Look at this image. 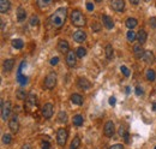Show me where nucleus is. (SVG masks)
<instances>
[{
    "instance_id": "obj_23",
    "label": "nucleus",
    "mask_w": 156,
    "mask_h": 149,
    "mask_svg": "<svg viewBox=\"0 0 156 149\" xmlns=\"http://www.w3.org/2000/svg\"><path fill=\"white\" fill-rule=\"evenodd\" d=\"M71 101L77 106H81L83 104V96L79 95V94H72L71 95Z\"/></svg>"
},
{
    "instance_id": "obj_6",
    "label": "nucleus",
    "mask_w": 156,
    "mask_h": 149,
    "mask_svg": "<svg viewBox=\"0 0 156 149\" xmlns=\"http://www.w3.org/2000/svg\"><path fill=\"white\" fill-rule=\"evenodd\" d=\"M9 128L11 130V132H13V133L18 132V130H19V121H18V116L17 114H13L10 118V120H9Z\"/></svg>"
},
{
    "instance_id": "obj_29",
    "label": "nucleus",
    "mask_w": 156,
    "mask_h": 149,
    "mask_svg": "<svg viewBox=\"0 0 156 149\" xmlns=\"http://www.w3.org/2000/svg\"><path fill=\"white\" fill-rule=\"evenodd\" d=\"M81 145V138L79 137H74L72 141H71V145H70V149H78Z\"/></svg>"
},
{
    "instance_id": "obj_10",
    "label": "nucleus",
    "mask_w": 156,
    "mask_h": 149,
    "mask_svg": "<svg viewBox=\"0 0 156 149\" xmlns=\"http://www.w3.org/2000/svg\"><path fill=\"white\" fill-rule=\"evenodd\" d=\"M111 6L116 12H123L125 10V1L124 0H112Z\"/></svg>"
},
{
    "instance_id": "obj_27",
    "label": "nucleus",
    "mask_w": 156,
    "mask_h": 149,
    "mask_svg": "<svg viewBox=\"0 0 156 149\" xmlns=\"http://www.w3.org/2000/svg\"><path fill=\"white\" fill-rule=\"evenodd\" d=\"M73 125H76V126H82L83 125V116L76 114L73 117Z\"/></svg>"
},
{
    "instance_id": "obj_45",
    "label": "nucleus",
    "mask_w": 156,
    "mask_h": 149,
    "mask_svg": "<svg viewBox=\"0 0 156 149\" xmlns=\"http://www.w3.org/2000/svg\"><path fill=\"white\" fill-rule=\"evenodd\" d=\"M108 102H109V105H111V106H114V105H115V102H116V100H115V97H114V96L109 97V101H108Z\"/></svg>"
},
{
    "instance_id": "obj_15",
    "label": "nucleus",
    "mask_w": 156,
    "mask_h": 149,
    "mask_svg": "<svg viewBox=\"0 0 156 149\" xmlns=\"http://www.w3.org/2000/svg\"><path fill=\"white\" fill-rule=\"evenodd\" d=\"M101 19H102L103 26L106 27V29H108V30H112V29L114 28V22H113V19H112L109 16H107V15H103Z\"/></svg>"
},
{
    "instance_id": "obj_47",
    "label": "nucleus",
    "mask_w": 156,
    "mask_h": 149,
    "mask_svg": "<svg viewBox=\"0 0 156 149\" xmlns=\"http://www.w3.org/2000/svg\"><path fill=\"white\" fill-rule=\"evenodd\" d=\"M21 149H31V145L30 144H28V143H25V144H23L22 145V148Z\"/></svg>"
},
{
    "instance_id": "obj_40",
    "label": "nucleus",
    "mask_w": 156,
    "mask_h": 149,
    "mask_svg": "<svg viewBox=\"0 0 156 149\" xmlns=\"http://www.w3.org/2000/svg\"><path fill=\"white\" fill-rule=\"evenodd\" d=\"M91 29H94V31H100L101 26H100V24H97V23H94L93 26H91Z\"/></svg>"
},
{
    "instance_id": "obj_49",
    "label": "nucleus",
    "mask_w": 156,
    "mask_h": 149,
    "mask_svg": "<svg viewBox=\"0 0 156 149\" xmlns=\"http://www.w3.org/2000/svg\"><path fill=\"white\" fill-rule=\"evenodd\" d=\"M4 28H5V24H4V22H3V21H1V29H3V30H4Z\"/></svg>"
},
{
    "instance_id": "obj_30",
    "label": "nucleus",
    "mask_w": 156,
    "mask_h": 149,
    "mask_svg": "<svg viewBox=\"0 0 156 149\" xmlns=\"http://www.w3.org/2000/svg\"><path fill=\"white\" fill-rule=\"evenodd\" d=\"M126 37H127V40H128L130 42H133L135 40H137V35L135 34V31H132V29H130V30L127 31Z\"/></svg>"
},
{
    "instance_id": "obj_34",
    "label": "nucleus",
    "mask_w": 156,
    "mask_h": 149,
    "mask_svg": "<svg viewBox=\"0 0 156 149\" xmlns=\"http://www.w3.org/2000/svg\"><path fill=\"white\" fill-rule=\"evenodd\" d=\"M58 119H59V121H61V123H66L67 121V114L65 113V112H59V114H58Z\"/></svg>"
},
{
    "instance_id": "obj_36",
    "label": "nucleus",
    "mask_w": 156,
    "mask_h": 149,
    "mask_svg": "<svg viewBox=\"0 0 156 149\" xmlns=\"http://www.w3.org/2000/svg\"><path fill=\"white\" fill-rule=\"evenodd\" d=\"M17 97L19 100H25V99H27V93L22 89H19V90H17Z\"/></svg>"
},
{
    "instance_id": "obj_26",
    "label": "nucleus",
    "mask_w": 156,
    "mask_h": 149,
    "mask_svg": "<svg viewBox=\"0 0 156 149\" xmlns=\"http://www.w3.org/2000/svg\"><path fill=\"white\" fill-rule=\"evenodd\" d=\"M11 45H12V47L16 48V49H22L23 46H24V42L21 39H15V40H12Z\"/></svg>"
},
{
    "instance_id": "obj_16",
    "label": "nucleus",
    "mask_w": 156,
    "mask_h": 149,
    "mask_svg": "<svg viewBox=\"0 0 156 149\" xmlns=\"http://www.w3.org/2000/svg\"><path fill=\"white\" fill-rule=\"evenodd\" d=\"M58 49H59L61 53H69V51H70L69 42L66 40H60L58 42Z\"/></svg>"
},
{
    "instance_id": "obj_13",
    "label": "nucleus",
    "mask_w": 156,
    "mask_h": 149,
    "mask_svg": "<svg viewBox=\"0 0 156 149\" xmlns=\"http://www.w3.org/2000/svg\"><path fill=\"white\" fill-rule=\"evenodd\" d=\"M25 101H27V106H28V108L35 107V106L37 105V96H36V94L30 93V94L27 96V99H25Z\"/></svg>"
},
{
    "instance_id": "obj_4",
    "label": "nucleus",
    "mask_w": 156,
    "mask_h": 149,
    "mask_svg": "<svg viewBox=\"0 0 156 149\" xmlns=\"http://www.w3.org/2000/svg\"><path fill=\"white\" fill-rule=\"evenodd\" d=\"M55 84H57V74H55L54 72L48 73L47 77H46V79H45V87H46L47 89L50 90V89L54 88Z\"/></svg>"
},
{
    "instance_id": "obj_31",
    "label": "nucleus",
    "mask_w": 156,
    "mask_h": 149,
    "mask_svg": "<svg viewBox=\"0 0 156 149\" xmlns=\"http://www.w3.org/2000/svg\"><path fill=\"white\" fill-rule=\"evenodd\" d=\"M147 79L148 81H150V82H152V81H155V78H156V73H155V71L154 70H151V69H149L148 71H147Z\"/></svg>"
},
{
    "instance_id": "obj_33",
    "label": "nucleus",
    "mask_w": 156,
    "mask_h": 149,
    "mask_svg": "<svg viewBox=\"0 0 156 149\" xmlns=\"http://www.w3.org/2000/svg\"><path fill=\"white\" fill-rule=\"evenodd\" d=\"M76 54L78 58H83L87 55V49L84 47H78L77 48V51H76Z\"/></svg>"
},
{
    "instance_id": "obj_22",
    "label": "nucleus",
    "mask_w": 156,
    "mask_h": 149,
    "mask_svg": "<svg viewBox=\"0 0 156 149\" xmlns=\"http://www.w3.org/2000/svg\"><path fill=\"white\" fill-rule=\"evenodd\" d=\"M11 7V4L9 0H0V12L1 13H5V12H7Z\"/></svg>"
},
{
    "instance_id": "obj_19",
    "label": "nucleus",
    "mask_w": 156,
    "mask_h": 149,
    "mask_svg": "<svg viewBox=\"0 0 156 149\" xmlns=\"http://www.w3.org/2000/svg\"><path fill=\"white\" fill-rule=\"evenodd\" d=\"M144 52H145V51H143V48H142V45H140V43H138V45H136V46L133 47V54H135V57H136L137 59L143 58V54H144Z\"/></svg>"
},
{
    "instance_id": "obj_11",
    "label": "nucleus",
    "mask_w": 156,
    "mask_h": 149,
    "mask_svg": "<svg viewBox=\"0 0 156 149\" xmlns=\"http://www.w3.org/2000/svg\"><path fill=\"white\" fill-rule=\"evenodd\" d=\"M42 116L45 119H50L53 116V105L52 104H46L42 107Z\"/></svg>"
},
{
    "instance_id": "obj_1",
    "label": "nucleus",
    "mask_w": 156,
    "mask_h": 149,
    "mask_svg": "<svg viewBox=\"0 0 156 149\" xmlns=\"http://www.w3.org/2000/svg\"><path fill=\"white\" fill-rule=\"evenodd\" d=\"M67 18V9H65V7H60L58 9L53 15L50 16L49 18V23H50V26L53 27L54 29H59L64 26V23L65 21H66Z\"/></svg>"
},
{
    "instance_id": "obj_7",
    "label": "nucleus",
    "mask_w": 156,
    "mask_h": 149,
    "mask_svg": "<svg viewBox=\"0 0 156 149\" xmlns=\"http://www.w3.org/2000/svg\"><path fill=\"white\" fill-rule=\"evenodd\" d=\"M25 65H27V63H25V61H22L21 65H19V67H18V71H17V82H18L21 85H25V84L28 83V78L22 74V70L24 69Z\"/></svg>"
},
{
    "instance_id": "obj_41",
    "label": "nucleus",
    "mask_w": 156,
    "mask_h": 149,
    "mask_svg": "<svg viewBox=\"0 0 156 149\" xmlns=\"http://www.w3.org/2000/svg\"><path fill=\"white\" fill-rule=\"evenodd\" d=\"M58 63H59V58L54 57V58H52V59H50V65H57Z\"/></svg>"
},
{
    "instance_id": "obj_43",
    "label": "nucleus",
    "mask_w": 156,
    "mask_h": 149,
    "mask_svg": "<svg viewBox=\"0 0 156 149\" xmlns=\"http://www.w3.org/2000/svg\"><path fill=\"white\" fill-rule=\"evenodd\" d=\"M136 94H137L138 96L143 95V89L140 88V87H139V85H138V87H136Z\"/></svg>"
},
{
    "instance_id": "obj_5",
    "label": "nucleus",
    "mask_w": 156,
    "mask_h": 149,
    "mask_svg": "<svg viewBox=\"0 0 156 149\" xmlns=\"http://www.w3.org/2000/svg\"><path fill=\"white\" fill-rule=\"evenodd\" d=\"M67 136L69 133L66 129H59L57 132V143L59 145H65V143L67 141Z\"/></svg>"
},
{
    "instance_id": "obj_35",
    "label": "nucleus",
    "mask_w": 156,
    "mask_h": 149,
    "mask_svg": "<svg viewBox=\"0 0 156 149\" xmlns=\"http://www.w3.org/2000/svg\"><path fill=\"white\" fill-rule=\"evenodd\" d=\"M12 142V137L10 133H4L3 135V143L4 144H10Z\"/></svg>"
},
{
    "instance_id": "obj_20",
    "label": "nucleus",
    "mask_w": 156,
    "mask_h": 149,
    "mask_svg": "<svg viewBox=\"0 0 156 149\" xmlns=\"http://www.w3.org/2000/svg\"><path fill=\"white\" fill-rule=\"evenodd\" d=\"M147 39H148L147 31H145V30H139L138 34H137V40H138V42H139L140 45H143V43H145Z\"/></svg>"
},
{
    "instance_id": "obj_28",
    "label": "nucleus",
    "mask_w": 156,
    "mask_h": 149,
    "mask_svg": "<svg viewBox=\"0 0 156 149\" xmlns=\"http://www.w3.org/2000/svg\"><path fill=\"white\" fill-rule=\"evenodd\" d=\"M36 3H37V5H38V7L45 9V7L49 6L52 3H53V0H36Z\"/></svg>"
},
{
    "instance_id": "obj_17",
    "label": "nucleus",
    "mask_w": 156,
    "mask_h": 149,
    "mask_svg": "<svg viewBox=\"0 0 156 149\" xmlns=\"http://www.w3.org/2000/svg\"><path fill=\"white\" fill-rule=\"evenodd\" d=\"M143 60H144V63L145 64H152L154 63V54H152V52H150V51H145L144 52V54H143V58H142Z\"/></svg>"
},
{
    "instance_id": "obj_24",
    "label": "nucleus",
    "mask_w": 156,
    "mask_h": 149,
    "mask_svg": "<svg viewBox=\"0 0 156 149\" xmlns=\"http://www.w3.org/2000/svg\"><path fill=\"white\" fill-rule=\"evenodd\" d=\"M125 24H126V27H127L128 29H133L135 27H137L138 22H137V19H136V18H132V17H130V18H127V19H126Z\"/></svg>"
},
{
    "instance_id": "obj_18",
    "label": "nucleus",
    "mask_w": 156,
    "mask_h": 149,
    "mask_svg": "<svg viewBox=\"0 0 156 149\" xmlns=\"http://www.w3.org/2000/svg\"><path fill=\"white\" fill-rule=\"evenodd\" d=\"M16 15H17V21H18V22H24L25 18H27V12H25V10H24L22 6H19V7L17 9Z\"/></svg>"
},
{
    "instance_id": "obj_37",
    "label": "nucleus",
    "mask_w": 156,
    "mask_h": 149,
    "mask_svg": "<svg viewBox=\"0 0 156 149\" xmlns=\"http://www.w3.org/2000/svg\"><path fill=\"white\" fill-rule=\"evenodd\" d=\"M38 23H40V21H38V17L37 16H31V18H30V24L33 27H35V26H38Z\"/></svg>"
},
{
    "instance_id": "obj_38",
    "label": "nucleus",
    "mask_w": 156,
    "mask_h": 149,
    "mask_svg": "<svg viewBox=\"0 0 156 149\" xmlns=\"http://www.w3.org/2000/svg\"><path fill=\"white\" fill-rule=\"evenodd\" d=\"M120 70H121V72L124 73V76H125V77H128V76H130V70H128L125 65L120 66Z\"/></svg>"
},
{
    "instance_id": "obj_44",
    "label": "nucleus",
    "mask_w": 156,
    "mask_h": 149,
    "mask_svg": "<svg viewBox=\"0 0 156 149\" xmlns=\"http://www.w3.org/2000/svg\"><path fill=\"white\" fill-rule=\"evenodd\" d=\"M42 149H52L49 142H43V143H42Z\"/></svg>"
},
{
    "instance_id": "obj_25",
    "label": "nucleus",
    "mask_w": 156,
    "mask_h": 149,
    "mask_svg": "<svg viewBox=\"0 0 156 149\" xmlns=\"http://www.w3.org/2000/svg\"><path fill=\"white\" fill-rule=\"evenodd\" d=\"M119 135H120V137H124L125 138L126 142L128 141V132H127V128L125 125H121L119 128Z\"/></svg>"
},
{
    "instance_id": "obj_21",
    "label": "nucleus",
    "mask_w": 156,
    "mask_h": 149,
    "mask_svg": "<svg viewBox=\"0 0 156 149\" xmlns=\"http://www.w3.org/2000/svg\"><path fill=\"white\" fill-rule=\"evenodd\" d=\"M4 71H6V72H10L12 69H13V66H15V60L13 59H6L5 61H4Z\"/></svg>"
},
{
    "instance_id": "obj_48",
    "label": "nucleus",
    "mask_w": 156,
    "mask_h": 149,
    "mask_svg": "<svg viewBox=\"0 0 156 149\" xmlns=\"http://www.w3.org/2000/svg\"><path fill=\"white\" fill-rule=\"evenodd\" d=\"M130 3H131L132 5H138V3H139V0H130Z\"/></svg>"
},
{
    "instance_id": "obj_2",
    "label": "nucleus",
    "mask_w": 156,
    "mask_h": 149,
    "mask_svg": "<svg viewBox=\"0 0 156 149\" xmlns=\"http://www.w3.org/2000/svg\"><path fill=\"white\" fill-rule=\"evenodd\" d=\"M71 23L77 28H82V27L85 26L87 21H85V17L83 16V13L79 10H74L71 13Z\"/></svg>"
},
{
    "instance_id": "obj_42",
    "label": "nucleus",
    "mask_w": 156,
    "mask_h": 149,
    "mask_svg": "<svg viewBox=\"0 0 156 149\" xmlns=\"http://www.w3.org/2000/svg\"><path fill=\"white\" fill-rule=\"evenodd\" d=\"M150 26H151L154 29H156V17L150 18Z\"/></svg>"
},
{
    "instance_id": "obj_14",
    "label": "nucleus",
    "mask_w": 156,
    "mask_h": 149,
    "mask_svg": "<svg viewBox=\"0 0 156 149\" xmlns=\"http://www.w3.org/2000/svg\"><path fill=\"white\" fill-rule=\"evenodd\" d=\"M73 40L78 43H82L87 40V34L83 31V30H77L74 34H73Z\"/></svg>"
},
{
    "instance_id": "obj_39",
    "label": "nucleus",
    "mask_w": 156,
    "mask_h": 149,
    "mask_svg": "<svg viewBox=\"0 0 156 149\" xmlns=\"http://www.w3.org/2000/svg\"><path fill=\"white\" fill-rule=\"evenodd\" d=\"M109 149H124V145H123L121 143H116V144L112 145Z\"/></svg>"
},
{
    "instance_id": "obj_9",
    "label": "nucleus",
    "mask_w": 156,
    "mask_h": 149,
    "mask_svg": "<svg viewBox=\"0 0 156 149\" xmlns=\"http://www.w3.org/2000/svg\"><path fill=\"white\" fill-rule=\"evenodd\" d=\"M77 54L73 52V51H69L67 55H66V63L69 65V67L73 69L76 66V63H77Z\"/></svg>"
},
{
    "instance_id": "obj_52",
    "label": "nucleus",
    "mask_w": 156,
    "mask_h": 149,
    "mask_svg": "<svg viewBox=\"0 0 156 149\" xmlns=\"http://www.w3.org/2000/svg\"><path fill=\"white\" fill-rule=\"evenodd\" d=\"M154 149H156V147H155V148H154Z\"/></svg>"
},
{
    "instance_id": "obj_8",
    "label": "nucleus",
    "mask_w": 156,
    "mask_h": 149,
    "mask_svg": "<svg viewBox=\"0 0 156 149\" xmlns=\"http://www.w3.org/2000/svg\"><path fill=\"white\" fill-rule=\"evenodd\" d=\"M103 133H105L106 137H112L114 135V123L112 120H108L105 124V128H103Z\"/></svg>"
},
{
    "instance_id": "obj_3",
    "label": "nucleus",
    "mask_w": 156,
    "mask_h": 149,
    "mask_svg": "<svg viewBox=\"0 0 156 149\" xmlns=\"http://www.w3.org/2000/svg\"><path fill=\"white\" fill-rule=\"evenodd\" d=\"M11 111H12V106L10 101H1V119L3 120H9L11 117Z\"/></svg>"
},
{
    "instance_id": "obj_32",
    "label": "nucleus",
    "mask_w": 156,
    "mask_h": 149,
    "mask_svg": "<svg viewBox=\"0 0 156 149\" xmlns=\"http://www.w3.org/2000/svg\"><path fill=\"white\" fill-rule=\"evenodd\" d=\"M105 52H106V58L107 59H112V57H113V47H112V45H107L106 46Z\"/></svg>"
},
{
    "instance_id": "obj_12",
    "label": "nucleus",
    "mask_w": 156,
    "mask_h": 149,
    "mask_svg": "<svg viewBox=\"0 0 156 149\" xmlns=\"http://www.w3.org/2000/svg\"><path fill=\"white\" fill-rule=\"evenodd\" d=\"M77 85L83 90H88V89H90V87H91V83H90L85 77H79L77 81Z\"/></svg>"
},
{
    "instance_id": "obj_46",
    "label": "nucleus",
    "mask_w": 156,
    "mask_h": 149,
    "mask_svg": "<svg viewBox=\"0 0 156 149\" xmlns=\"http://www.w3.org/2000/svg\"><path fill=\"white\" fill-rule=\"evenodd\" d=\"M87 9H88V11H93L94 10V5L91 3H87Z\"/></svg>"
},
{
    "instance_id": "obj_51",
    "label": "nucleus",
    "mask_w": 156,
    "mask_h": 149,
    "mask_svg": "<svg viewBox=\"0 0 156 149\" xmlns=\"http://www.w3.org/2000/svg\"><path fill=\"white\" fill-rule=\"evenodd\" d=\"M95 1H96V3H101V1H102V0H95Z\"/></svg>"
},
{
    "instance_id": "obj_50",
    "label": "nucleus",
    "mask_w": 156,
    "mask_h": 149,
    "mask_svg": "<svg viewBox=\"0 0 156 149\" xmlns=\"http://www.w3.org/2000/svg\"><path fill=\"white\" fill-rule=\"evenodd\" d=\"M152 109H154V111H156V104H154V105H152Z\"/></svg>"
}]
</instances>
